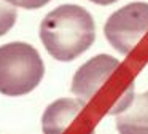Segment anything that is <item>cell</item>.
Instances as JSON below:
<instances>
[{
	"label": "cell",
	"mask_w": 148,
	"mask_h": 134,
	"mask_svg": "<svg viewBox=\"0 0 148 134\" xmlns=\"http://www.w3.org/2000/svg\"><path fill=\"white\" fill-rule=\"evenodd\" d=\"M40 40L56 61L69 62L89 50L96 40V24L80 5H61L49 11L40 24Z\"/></svg>",
	"instance_id": "cell-1"
},
{
	"label": "cell",
	"mask_w": 148,
	"mask_h": 134,
	"mask_svg": "<svg viewBox=\"0 0 148 134\" xmlns=\"http://www.w3.org/2000/svg\"><path fill=\"white\" fill-rule=\"evenodd\" d=\"M45 75L38 51L24 41L0 46V94L23 96L34 91Z\"/></svg>",
	"instance_id": "cell-2"
},
{
	"label": "cell",
	"mask_w": 148,
	"mask_h": 134,
	"mask_svg": "<svg viewBox=\"0 0 148 134\" xmlns=\"http://www.w3.org/2000/svg\"><path fill=\"white\" fill-rule=\"evenodd\" d=\"M148 30V3L134 2L116 10L105 22V38L118 53L129 54Z\"/></svg>",
	"instance_id": "cell-3"
},
{
	"label": "cell",
	"mask_w": 148,
	"mask_h": 134,
	"mask_svg": "<svg viewBox=\"0 0 148 134\" xmlns=\"http://www.w3.org/2000/svg\"><path fill=\"white\" fill-rule=\"evenodd\" d=\"M118 67L119 61L108 54H99L91 57L75 73L70 88L72 93L86 105Z\"/></svg>",
	"instance_id": "cell-4"
},
{
	"label": "cell",
	"mask_w": 148,
	"mask_h": 134,
	"mask_svg": "<svg viewBox=\"0 0 148 134\" xmlns=\"http://www.w3.org/2000/svg\"><path fill=\"white\" fill-rule=\"evenodd\" d=\"M83 107L86 105L80 99L67 97H61L49 104L42 117L43 134H67Z\"/></svg>",
	"instance_id": "cell-5"
},
{
	"label": "cell",
	"mask_w": 148,
	"mask_h": 134,
	"mask_svg": "<svg viewBox=\"0 0 148 134\" xmlns=\"http://www.w3.org/2000/svg\"><path fill=\"white\" fill-rule=\"evenodd\" d=\"M119 134H148V91L135 94L116 117Z\"/></svg>",
	"instance_id": "cell-6"
},
{
	"label": "cell",
	"mask_w": 148,
	"mask_h": 134,
	"mask_svg": "<svg viewBox=\"0 0 148 134\" xmlns=\"http://www.w3.org/2000/svg\"><path fill=\"white\" fill-rule=\"evenodd\" d=\"M18 18V13L14 5H11L7 0H0V37H3L8 30L14 26Z\"/></svg>",
	"instance_id": "cell-7"
},
{
	"label": "cell",
	"mask_w": 148,
	"mask_h": 134,
	"mask_svg": "<svg viewBox=\"0 0 148 134\" xmlns=\"http://www.w3.org/2000/svg\"><path fill=\"white\" fill-rule=\"evenodd\" d=\"M14 6H21L26 10H38L42 6H45L46 3H49L51 0H7Z\"/></svg>",
	"instance_id": "cell-8"
},
{
	"label": "cell",
	"mask_w": 148,
	"mask_h": 134,
	"mask_svg": "<svg viewBox=\"0 0 148 134\" xmlns=\"http://www.w3.org/2000/svg\"><path fill=\"white\" fill-rule=\"evenodd\" d=\"M92 3H97V5H112V3L118 2V0H89Z\"/></svg>",
	"instance_id": "cell-9"
}]
</instances>
